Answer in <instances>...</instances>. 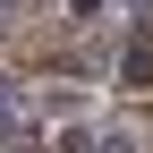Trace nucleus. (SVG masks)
<instances>
[{
  "instance_id": "2",
  "label": "nucleus",
  "mask_w": 153,
  "mask_h": 153,
  "mask_svg": "<svg viewBox=\"0 0 153 153\" xmlns=\"http://www.w3.org/2000/svg\"><path fill=\"white\" fill-rule=\"evenodd\" d=\"M128 76H136V85H153V43H128Z\"/></svg>"
},
{
  "instance_id": "1",
  "label": "nucleus",
  "mask_w": 153,
  "mask_h": 153,
  "mask_svg": "<svg viewBox=\"0 0 153 153\" xmlns=\"http://www.w3.org/2000/svg\"><path fill=\"white\" fill-rule=\"evenodd\" d=\"M0 145H26V102L0 85Z\"/></svg>"
}]
</instances>
